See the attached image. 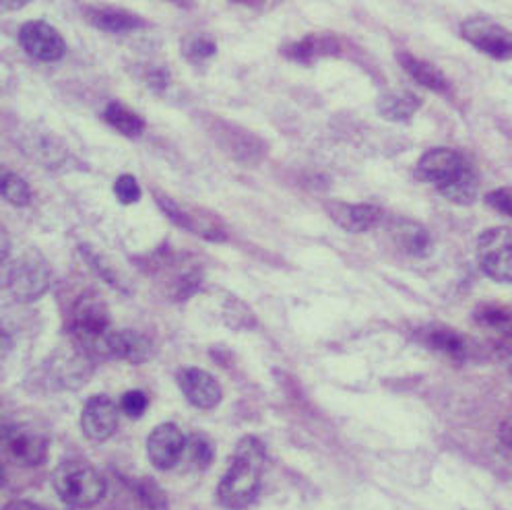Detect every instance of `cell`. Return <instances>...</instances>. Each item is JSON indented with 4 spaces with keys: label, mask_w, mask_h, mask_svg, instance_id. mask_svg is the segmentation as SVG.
Returning a JSON list of instances; mask_svg holds the SVG:
<instances>
[{
    "label": "cell",
    "mask_w": 512,
    "mask_h": 510,
    "mask_svg": "<svg viewBox=\"0 0 512 510\" xmlns=\"http://www.w3.org/2000/svg\"><path fill=\"white\" fill-rule=\"evenodd\" d=\"M265 467V446L254 436H244L232 455L226 475L217 488V500L228 510L248 508L261 490V473Z\"/></svg>",
    "instance_id": "obj_1"
},
{
    "label": "cell",
    "mask_w": 512,
    "mask_h": 510,
    "mask_svg": "<svg viewBox=\"0 0 512 510\" xmlns=\"http://www.w3.org/2000/svg\"><path fill=\"white\" fill-rule=\"evenodd\" d=\"M178 387L186 401L199 409H215L223 397L217 378L201 368H182L178 372Z\"/></svg>",
    "instance_id": "obj_15"
},
{
    "label": "cell",
    "mask_w": 512,
    "mask_h": 510,
    "mask_svg": "<svg viewBox=\"0 0 512 510\" xmlns=\"http://www.w3.org/2000/svg\"><path fill=\"white\" fill-rule=\"evenodd\" d=\"M510 374H512V366H510Z\"/></svg>",
    "instance_id": "obj_38"
},
{
    "label": "cell",
    "mask_w": 512,
    "mask_h": 510,
    "mask_svg": "<svg viewBox=\"0 0 512 510\" xmlns=\"http://www.w3.org/2000/svg\"><path fill=\"white\" fill-rule=\"evenodd\" d=\"M391 232H393V238H395L397 246L405 254H409V257L424 259V257H428V254L434 248L430 232L424 226H420L418 221L397 219V221H393Z\"/></svg>",
    "instance_id": "obj_18"
},
{
    "label": "cell",
    "mask_w": 512,
    "mask_h": 510,
    "mask_svg": "<svg viewBox=\"0 0 512 510\" xmlns=\"http://www.w3.org/2000/svg\"><path fill=\"white\" fill-rule=\"evenodd\" d=\"M155 201H157L159 209H162L168 215V219L174 221L178 228L195 234L203 240H209V242H223L228 238L221 219L217 215H213L211 211H207L203 207L188 205L184 201H176L162 193H155Z\"/></svg>",
    "instance_id": "obj_5"
},
{
    "label": "cell",
    "mask_w": 512,
    "mask_h": 510,
    "mask_svg": "<svg viewBox=\"0 0 512 510\" xmlns=\"http://www.w3.org/2000/svg\"><path fill=\"white\" fill-rule=\"evenodd\" d=\"M399 65L403 67V71L415 81L420 83L422 87L436 91V93H448L451 91V85H448V79L444 77L442 71H438L430 62L413 56L409 52H399Z\"/></svg>",
    "instance_id": "obj_20"
},
{
    "label": "cell",
    "mask_w": 512,
    "mask_h": 510,
    "mask_svg": "<svg viewBox=\"0 0 512 510\" xmlns=\"http://www.w3.org/2000/svg\"><path fill=\"white\" fill-rule=\"evenodd\" d=\"M5 510H46V508H42L36 502H29V500H13L5 506Z\"/></svg>",
    "instance_id": "obj_35"
},
{
    "label": "cell",
    "mask_w": 512,
    "mask_h": 510,
    "mask_svg": "<svg viewBox=\"0 0 512 510\" xmlns=\"http://www.w3.org/2000/svg\"><path fill=\"white\" fill-rule=\"evenodd\" d=\"M500 442L504 449L512 455V416L508 420H504L500 426Z\"/></svg>",
    "instance_id": "obj_34"
},
{
    "label": "cell",
    "mask_w": 512,
    "mask_h": 510,
    "mask_svg": "<svg viewBox=\"0 0 512 510\" xmlns=\"http://www.w3.org/2000/svg\"><path fill=\"white\" fill-rule=\"evenodd\" d=\"M461 36L479 52H484L496 60H510L512 58V34L484 17L467 19L461 25Z\"/></svg>",
    "instance_id": "obj_9"
},
{
    "label": "cell",
    "mask_w": 512,
    "mask_h": 510,
    "mask_svg": "<svg viewBox=\"0 0 512 510\" xmlns=\"http://www.w3.org/2000/svg\"><path fill=\"white\" fill-rule=\"evenodd\" d=\"M190 461L192 467L197 469H207L211 465V461L215 459V449H213V442L201 434L195 432L186 438V453H184Z\"/></svg>",
    "instance_id": "obj_25"
},
{
    "label": "cell",
    "mask_w": 512,
    "mask_h": 510,
    "mask_svg": "<svg viewBox=\"0 0 512 510\" xmlns=\"http://www.w3.org/2000/svg\"><path fill=\"white\" fill-rule=\"evenodd\" d=\"M114 195L122 205H133L141 199V186L133 174H122L114 182Z\"/></svg>",
    "instance_id": "obj_30"
},
{
    "label": "cell",
    "mask_w": 512,
    "mask_h": 510,
    "mask_svg": "<svg viewBox=\"0 0 512 510\" xmlns=\"http://www.w3.org/2000/svg\"><path fill=\"white\" fill-rule=\"evenodd\" d=\"M3 199L13 207H27L31 203V188L19 174L7 172L3 176Z\"/></svg>",
    "instance_id": "obj_27"
},
{
    "label": "cell",
    "mask_w": 512,
    "mask_h": 510,
    "mask_svg": "<svg viewBox=\"0 0 512 510\" xmlns=\"http://www.w3.org/2000/svg\"><path fill=\"white\" fill-rule=\"evenodd\" d=\"M52 283L50 263L38 250H25L11 263L5 275L7 292L19 302L42 298Z\"/></svg>",
    "instance_id": "obj_4"
},
{
    "label": "cell",
    "mask_w": 512,
    "mask_h": 510,
    "mask_svg": "<svg viewBox=\"0 0 512 510\" xmlns=\"http://www.w3.org/2000/svg\"><path fill=\"white\" fill-rule=\"evenodd\" d=\"M19 44L31 58L40 62H56L67 52L62 36L46 21H27L19 29Z\"/></svg>",
    "instance_id": "obj_11"
},
{
    "label": "cell",
    "mask_w": 512,
    "mask_h": 510,
    "mask_svg": "<svg viewBox=\"0 0 512 510\" xmlns=\"http://www.w3.org/2000/svg\"><path fill=\"white\" fill-rule=\"evenodd\" d=\"M81 252H83L85 261L93 267L95 273H98L104 281H108V283L112 285V288H116V290H120V292H126L122 275L116 271V267H112V265L108 263V259L102 257V254H100L98 250H93V248H89V246H83Z\"/></svg>",
    "instance_id": "obj_26"
},
{
    "label": "cell",
    "mask_w": 512,
    "mask_h": 510,
    "mask_svg": "<svg viewBox=\"0 0 512 510\" xmlns=\"http://www.w3.org/2000/svg\"><path fill=\"white\" fill-rule=\"evenodd\" d=\"M475 321L482 325V327H488V329H504L510 325L512 316L506 308H500V306H484L479 308L475 312Z\"/></svg>",
    "instance_id": "obj_29"
},
{
    "label": "cell",
    "mask_w": 512,
    "mask_h": 510,
    "mask_svg": "<svg viewBox=\"0 0 512 510\" xmlns=\"http://www.w3.org/2000/svg\"><path fill=\"white\" fill-rule=\"evenodd\" d=\"M205 126L209 135L213 137V141L240 164H256L267 151L265 141L246 131L244 126H238L234 122L221 120L215 116L209 118Z\"/></svg>",
    "instance_id": "obj_6"
},
{
    "label": "cell",
    "mask_w": 512,
    "mask_h": 510,
    "mask_svg": "<svg viewBox=\"0 0 512 510\" xmlns=\"http://www.w3.org/2000/svg\"><path fill=\"white\" fill-rule=\"evenodd\" d=\"M135 494L147 510H168V500H166L164 490L159 488L153 480H149V477H147V480L137 482Z\"/></svg>",
    "instance_id": "obj_28"
},
{
    "label": "cell",
    "mask_w": 512,
    "mask_h": 510,
    "mask_svg": "<svg viewBox=\"0 0 512 510\" xmlns=\"http://www.w3.org/2000/svg\"><path fill=\"white\" fill-rule=\"evenodd\" d=\"M155 354L153 341L139 333L128 329H112L106 339L104 360H124L131 364H145Z\"/></svg>",
    "instance_id": "obj_14"
},
{
    "label": "cell",
    "mask_w": 512,
    "mask_h": 510,
    "mask_svg": "<svg viewBox=\"0 0 512 510\" xmlns=\"http://www.w3.org/2000/svg\"><path fill=\"white\" fill-rule=\"evenodd\" d=\"M327 213L341 230L349 234H364L372 230L382 217V209L376 205L343 203V201H329Z\"/></svg>",
    "instance_id": "obj_16"
},
{
    "label": "cell",
    "mask_w": 512,
    "mask_h": 510,
    "mask_svg": "<svg viewBox=\"0 0 512 510\" xmlns=\"http://www.w3.org/2000/svg\"><path fill=\"white\" fill-rule=\"evenodd\" d=\"M438 193L455 205H471L477 199L479 193V182L475 172L471 170V166L467 170H463L459 176H455L451 182L442 184L440 188H436Z\"/></svg>",
    "instance_id": "obj_22"
},
{
    "label": "cell",
    "mask_w": 512,
    "mask_h": 510,
    "mask_svg": "<svg viewBox=\"0 0 512 510\" xmlns=\"http://www.w3.org/2000/svg\"><path fill=\"white\" fill-rule=\"evenodd\" d=\"M486 203L496 209L498 213H504L512 219V190L510 188H498L494 193L486 197Z\"/></svg>",
    "instance_id": "obj_33"
},
{
    "label": "cell",
    "mask_w": 512,
    "mask_h": 510,
    "mask_svg": "<svg viewBox=\"0 0 512 510\" xmlns=\"http://www.w3.org/2000/svg\"><path fill=\"white\" fill-rule=\"evenodd\" d=\"M467 168L469 164L465 162V157L461 153L446 147H438V149H430L420 157L415 174H418L420 180L440 188L442 184L451 182L455 176H459Z\"/></svg>",
    "instance_id": "obj_13"
},
{
    "label": "cell",
    "mask_w": 512,
    "mask_h": 510,
    "mask_svg": "<svg viewBox=\"0 0 512 510\" xmlns=\"http://www.w3.org/2000/svg\"><path fill=\"white\" fill-rule=\"evenodd\" d=\"M52 486L58 498L75 510L98 506L106 494L102 473L81 459L62 461L52 473Z\"/></svg>",
    "instance_id": "obj_3"
},
{
    "label": "cell",
    "mask_w": 512,
    "mask_h": 510,
    "mask_svg": "<svg viewBox=\"0 0 512 510\" xmlns=\"http://www.w3.org/2000/svg\"><path fill=\"white\" fill-rule=\"evenodd\" d=\"M420 108H422V100L411 91L382 93L376 102L378 114L391 122H405V120L413 118V114Z\"/></svg>",
    "instance_id": "obj_21"
},
{
    "label": "cell",
    "mask_w": 512,
    "mask_h": 510,
    "mask_svg": "<svg viewBox=\"0 0 512 510\" xmlns=\"http://www.w3.org/2000/svg\"><path fill=\"white\" fill-rule=\"evenodd\" d=\"M147 407H149V399H147V395L143 391L126 393L122 397V401H120V409L126 413L128 418H135V420L143 416Z\"/></svg>",
    "instance_id": "obj_32"
},
{
    "label": "cell",
    "mask_w": 512,
    "mask_h": 510,
    "mask_svg": "<svg viewBox=\"0 0 512 510\" xmlns=\"http://www.w3.org/2000/svg\"><path fill=\"white\" fill-rule=\"evenodd\" d=\"M3 446L7 457L21 467H40L48 457V438L25 422L5 424Z\"/></svg>",
    "instance_id": "obj_7"
},
{
    "label": "cell",
    "mask_w": 512,
    "mask_h": 510,
    "mask_svg": "<svg viewBox=\"0 0 512 510\" xmlns=\"http://www.w3.org/2000/svg\"><path fill=\"white\" fill-rule=\"evenodd\" d=\"M120 405L108 395L87 399L81 411V430L91 442H104L114 436L120 422Z\"/></svg>",
    "instance_id": "obj_10"
},
{
    "label": "cell",
    "mask_w": 512,
    "mask_h": 510,
    "mask_svg": "<svg viewBox=\"0 0 512 510\" xmlns=\"http://www.w3.org/2000/svg\"><path fill=\"white\" fill-rule=\"evenodd\" d=\"M0 3H3V11H19V9H23V7H27L31 0H0Z\"/></svg>",
    "instance_id": "obj_36"
},
{
    "label": "cell",
    "mask_w": 512,
    "mask_h": 510,
    "mask_svg": "<svg viewBox=\"0 0 512 510\" xmlns=\"http://www.w3.org/2000/svg\"><path fill=\"white\" fill-rule=\"evenodd\" d=\"M67 329L75 341V347L83 349L87 356L102 358L106 339L112 333L110 310L104 298L95 292L81 294L69 310Z\"/></svg>",
    "instance_id": "obj_2"
},
{
    "label": "cell",
    "mask_w": 512,
    "mask_h": 510,
    "mask_svg": "<svg viewBox=\"0 0 512 510\" xmlns=\"http://www.w3.org/2000/svg\"><path fill=\"white\" fill-rule=\"evenodd\" d=\"M170 3H180V0H170Z\"/></svg>",
    "instance_id": "obj_37"
},
{
    "label": "cell",
    "mask_w": 512,
    "mask_h": 510,
    "mask_svg": "<svg viewBox=\"0 0 512 510\" xmlns=\"http://www.w3.org/2000/svg\"><path fill=\"white\" fill-rule=\"evenodd\" d=\"M341 42L333 34H312L306 36L300 42L287 44L283 48V56L290 58L294 62H302V65H310L314 60L327 58V56H337L341 52Z\"/></svg>",
    "instance_id": "obj_17"
},
{
    "label": "cell",
    "mask_w": 512,
    "mask_h": 510,
    "mask_svg": "<svg viewBox=\"0 0 512 510\" xmlns=\"http://www.w3.org/2000/svg\"><path fill=\"white\" fill-rule=\"evenodd\" d=\"M477 259L490 279L512 283V228L500 226L479 236Z\"/></svg>",
    "instance_id": "obj_8"
},
{
    "label": "cell",
    "mask_w": 512,
    "mask_h": 510,
    "mask_svg": "<svg viewBox=\"0 0 512 510\" xmlns=\"http://www.w3.org/2000/svg\"><path fill=\"white\" fill-rule=\"evenodd\" d=\"M217 48L215 42L207 40V38H190L184 44V56L192 62H199V60H207L211 56H215Z\"/></svg>",
    "instance_id": "obj_31"
},
{
    "label": "cell",
    "mask_w": 512,
    "mask_h": 510,
    "mask_svg": "<svg viewBox=\"0 0 512 510\" xmlns=\"http://www.w3.org/2000/svg\"><path fill=\"white\" fill-rule=\"evenodd\" d=\"M426 345L432 349V352H438V354L451 358V360H457V362L465 360V356H467L465 339L457 331L444 329V327L430 329L426 333Z\"/></svg>",
    "instance_id": "obj_23"
},
{
    "label": "cell",
    "mask_w": 512,
    "mask_h": 510,
    "mask_svg": "<svg viewBox=\"0 0 512 510\" xmlns=\"http://www.w3.org/2000/svg\"><path fill=\"white\" fill-rule=\"evenodd\" d=\"M186 453V436L176 424H159L147 438V455L157 469H174Z\"/></svg>",
    "instance_id": "obj_12"
},
{
    "label": "cell",
    "mask_w": 512,
    "mask_h": 510,
    "mask_svg": "<svg viewBox=\"0 0 512 510\" xmlns=\"http://www.w3.org/2000/svg\"><path fill=\"white\" fill-rule=\"evenodd\" d=\"M104 120L112 126L114 131H118V133L124 135V137H131V139L141 137L143 131H145L143 118H141L135 110L126 108V106L120 104V102H114V104H110V106L104 110Z\"/></svg>",
    "instance_id": "obj_24"
},
{
    "label": "cell",
    "mask_w": 512,
    "mask_h": 510,
    "mask_svg": "<svg viewBox=\"0 0 512 510\" xmlns=\"http://www.w3.org/2000/svg\"><path fill=\"white\" fill-rule=\"evenodd\" d=\"M83 15L89 21V25L106 31V34H128V31H135L145 25V21L139 15L112 7L85 9Z\"/></svg>",
    "instance_id": "obj_19"
}]
</instances>
